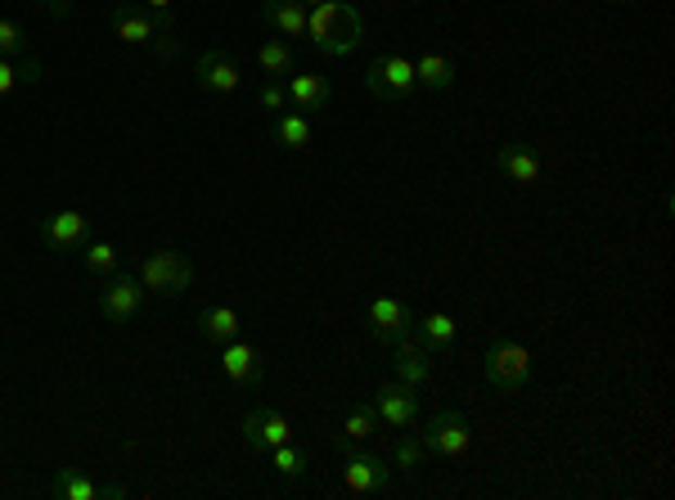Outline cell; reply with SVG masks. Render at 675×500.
I'll list each match as a JSON object with an SVG mask.
<instances>
[{
  "label": "cell",
  "mask_w": 675,
  "mask_h": 500,
  "mask_svg": "<svg viewBox=\"0 0 675 500\" xmlns=\"http://www.w3.org/2000/svg\"><path fill=\"white\" fill-rule=\"evenodd\" d=\"M194 81L203 86V91H212V95H234L243 86V73H239V64L226 50H203L194 59Z\"/></svg>",
  "instance_id": "14"
},
{
  "label": "cell",
  "mask_w": 675,
  "mask_h": 500,
  "mask_svg": "<svg viewBox=\"0 0 675 500\" xmlns=\"http://www.w3.org/2000/svg\"><path fill=\"white\" fill-rule=\"evenodd\" d=\"M415 338L433 351H450L455 347V338H459V320L450 316V311H428L423 320H415Z\"/></svg>",
  "instance_id": "19"
},
{
  "label": "cell",
  "mask_w": 675,
  "mask_h": 500,
  "mask_svg": "<svg viewBox=\"0 0 675 500\" xmlns=\"http://www.w3.org/2000/svg\"><path fill=\"white\" fill-rule=\"evenodd\" d=\"M392 370H396V384H406V388H428L433 384V351H428L415 334L402 338V343H392Z\"/></svg>",
  "instance_id": "12"
},
{
  "label": "cell",
  "mask_w": 675,
  "mask_h": 500,
  "mask_svg": "<svg viewBox=\"0 0 675 500\" xmlns=\"http://www.w3.org/2000/svg\"><path fill=\"white\" fill-rule=\"evenodd\" d=\"M14 68H18V86H37L41 81V59L37 54H18Z\"/></svg>",
  "instance_id": "32"
},
{
  "label": "cell",
  "mask_w": 675,
  "mask_h": 500,
  "mask_svg": "<svg viewBox=\"0 0 675 500\" xmlns=\"http://www.w3.org/2000/svg\"><path fill=\"white\" fill-rule=\"evenodd\" d=\"M270 456V469L280 478H289V483H297V478H306V469H311V456H306L302 447H293V443H284V447H275V451H266Z\"/></svg>",
  "instance_id": "26"
},
{
  "label": "cell",
  "mask_w": 675,
  "mask_h": 500,
  "mask_svg": "<svg viewBox=\"0 0 675 500\" xmlns=\"http://www.w3.org/2000/svg\"><path fill=\"white\" fill-rule=\"evenodd\" d=\"M306 37H311V46L320 54L343 59L365 41V14L352 0H320V5H311V14H306Z\"/></svg>",
  "instance_id": "1"
},
{
  "label": "cell",
  "mask_w": 675,
  "mask_h": 500,
  "mask_svg": "<svg viewBox=\"0 0 675 500\" xmlns=\"http://www.w3.org/2000/svg\"><path fill=\"white\" fill-rule=\"evenodd\" d=\"M365 86L370 95L387 108H402V104H415L419 95V77H415V59L406 54H379L365 64Z\"/></svg>",
  "instance_id": "2"
},
{
  "label": "cell",
  "mask_w": 675,
  "mask_h": 500,
  "mask_svg": "<svg viewBox=\"0 0 675 500\" xmlns=\"http://www.w3.org/2000/svg\"><path fill=\"white\" fill-rule=\"evenodd\" d=\"M329 95H333V81H329L324 73H293V77H289V104H293V108L316 113V108L329 104Z\"/></svg>",
  "instance_id": "20"
},
{
  "label": "cell",
  "mask_w": 675,
  "mask_h": 500,
  "mask_svg": "<svg viewBox=\"0 0 675 500\" xmlns=\"http://www.w3.org/2000/svg\"><path fill=\"white\" fill-rule=\"evenodd\" d=\"M423 443H419V437H396V451H392V469H396V474H415V469L423 464Z\"/></svg>",
  "instance_id": "28"
},
{
  "label": "cell",
  "mask_w": 675,
  "mask_h": 500,
  "mask_svg": "<svg viewBox=\"0 0 675 500\" xmlns=\"http://www.w3.org/2000/svg\"><path fill=\"white\" fill-rule=\"evenodd\" d=\"M81 261H86L90 275H113V271H117V248H113L109 240H90V244L81 248Z\"/></svg>",
  "instance_id": "27"
},
{
  "label": "cell",
  "mask_w": 675,
  "mask_h": 500,
  "mask_svg": "<svg viewBox=\"0 0 675 500\" xmlns=\"http://www.w3.org/2000/svg\"><path fill=\"white\" fill-rule=\"evenodd\" d=\"M532 351L527 343H518V338H496L486 347V357H482V379L496 393H523L532 384Z\"/></svg>",
  "instance_id": "3"
},
{
  "label": "cell",
  "mask_w": 675,
  "mask_h": 500,
  "mask_svg": "<svg viewBox=\"0 0 675 500\" xmlns=\"http://www.w3.org/2000/svg\"><path fill=\"white\" fill-rule=\"evenodd\" d=\"M41 240L54 248V253H81L90 244V217L77 213V208H64V213H50L41 217Z\"/></svg>",
  "instance_id": "11"
},
{
  "label": "cell",
  "mask_w": 675,
  "mask_h": 500,
  "mask_svg": "<svg viewBox=\"0 0 675 500\" xmlns=\"http://www.w3.org/2000/svg\"><path fill=\"white\" fill-rule=\"evenodd\" d=\"M374 401V410H379V424H387V428H396V433H406V428H415L419 424V415H423V397H419V388H406V384H379V393L370 397Z\"/></svg>",
  "instance_id": "9"
},
{
  "label": "cell",
  "mask_w": 675,
  "mask_h": 500,
  "mask_svg": "<svg viewBox=\"0 0 675 500\" xmlns=\"http://www.w3.org/2000/svg\"><path fill=\"white\" fill-rule=\"evenodd\" d=\"M109 27H113V37L127 41V46H153V41H158V23H153V14H149L144 5H131V0L113 5ZM158 46H163V41H158Z\"/></svg>",
  "instance_id": "16"
},
{
  "label": "cell",
  "mask_w": 675,
  "mask_h": 500,
  "mask_svg": "<svg viewBox=\"0 0 675 500\" xmlns=\"http://www.w3.org/2000/svg\"><path fill=\"white\" fill-rule=\"evenodd\" d=\"M365 325H370V334L379 343L392 347L415 334V311L402 298H392V293H379V298H370V307H365Z\"/></svg>",
  "instance_id": "8"
},
{
  "label": "cell",
  "mask_w": 675,
  "mask_h": 500,
  "mask_svg": "<svg viewBox=\"0 0 675 500\" xmlns=\"http://www.w3.org/2000/svg\"><path fill=\"white\" fill-rule=\"evenodd\" d=\"M415 77H419V91H450L455 77H459V64L446 59V54L428 50V54L415 59Z\"/></svg>",
  "instance_id": "24"
},
{
  "label": "cell",
  "mask_w": 675,
  "mask_h": 500,
  "mask_svg": "<svg viewBox=\"0 0 675 500\" xmlns=\"http://www.w3.org/2000/svg\"><path fill=\"white\" fill-rule=\"evenodd\" d=\"M144 298L149 289L140 284V275H109L104 289H100V316L109 320V325H131V320L144 311Z\"/></svg>",
  "instance_id": "7"
},
{
  "label": "cell",
  "mask_w": 675,
  "mask_h": 500,
  "mask_svg": "<svg viewBox=\"0 0 675 500\" xmlns=\"http://www.w3.org/2000/svg\"><path fill=\"white\" fill-rule=\"evenodd\" d=\"M50 496L54 500H127L131 491L122 483H95L86 478L81 469H59V474L50 478Z\"/></svg>",
  "instance_id": "13"
},
{
  "label": "cell",
  "mask_w": 675,
  "mask_h": 500,
  "mask_svg": "<svg viewBox=\"0 0 675 500\" xmlns=\"http://www.w3.org/2000/svg\"><path fill=\"white\" fill-rule=\"evenodd\" d=\"M302 5H306V0H302ZM316 5H320V0H316Z\"/></svg>",
  "instance_id": "35"
},
{
  "label": "cell",
  "mask_w": 675,
  "mask_h": 500,
  "mask_svg": "<svg viewBox=\"0 0 675 500\" xmlns=\"http://www.w3.org/2000/svg\"><path fill=\"white\" fill-rule=\"evenodd\" d=\"M41 5H46L54 18H64V14H68V0H41Z\"/></svg>",
  "instance_id": "34"
},
{
  "label": "cell",
  "mask_w": 675,
  "mask_h": 500,
  "mask_svg": "<svg viewBox=\"0 0 675 500\" xmlns=\"http://www.w3.org/2000/svg\"><path fill=\"white\" fill-rule=\"evenodd\" d=\"M257 108L280 117V113L289 108V86H284V81H275V77H266V81H262V91H257Z\"/></svg>",
  "instance_id": "30"
},
{
  "label": "cell",
  "mask_w": 675,
  "mask_h": 500,
  "mask_svg": "<svg viewBox=\"0 0 675 500\" xmlns=\"http://www.w3.org/2000/svg\"><path fill=\"white\" fill-rule=\"evenodd\" d=\"M243 443L253 447V456H266V451H275V447L293 443V424H289L284 410L257 406V410H249V415H243Z\"/></svg>",
  "instance_id": "10"
},
{
  "label": "cell",
  "mask_w": 675,
  "mask_h": 500,
  "mask_svg": "<svg viewBox=\"0 0 675 500\" xmlns=\"http://www.w3.org/2000/svg\"><path fill=\"white\" fill-rule=\"evenodd\" d=\"M257 68H262V77H275V81H284L293 68H297V50H293V41H262L257 46Z\"/></svg>",
  "instance_id": "25"
},
{
  "label": "cell",
  "mask_w": 675,
  "mask_h": 500,
  "mask_svg": "<svg viewBox=\"0 0 675 500\" xmlns=\"http://www.w3.org/2000/svg\"><path fill=\"white\" fill-rule=\"evenodd\" d=\"M392 483H396V469H392L383 456L356 451V447L347 451V460H343V487H347L352 496H387Z\"/></svg>",
  "instance_id": "6"
},
{
  "label": "cell",
  "mask_w": 675,
  "mask_h": 500,
  "mask_svg": "<svg viewBox=\"0 0 675 500\" xmlns=\"http://www.w3.org/2000/svg\"><path fill=\"white\" fill-rule=\"evenodd\" d=\"M199 334H203L212 347L234 343V338H243V316H239L234 307H226V303L203 307V311H199Z\"/></svg>",
  "instance_id": "18"
},
{
  "label": "cell",
  "mask_w": 675,
  "mask_h": 500,
  "mask_svg": "<svg viewBox=\"0 0 675 500\" xmlns=\"http://www.w3.org/2000/svg\"><path fill=\"white\" fill-rule=\"evenodd\" d=\"M0 54H5V59L27 54V27H23V23L0 18Z\"/></svg>",
  "instance_id": "31"
},
{
  "label": "cell",
  "mask_w": 675,
  "mask_h": 500,
  "mask_svg": "<svg viewBox=\"0 0 675 500\" xmlns=\"http://www.w3.org/2000/svg\"><path fill=\"white\" fill-rule=\"evenodd\" d=\"M374 433H379V410H374V401H356V406H347V415H343L338 447L352 451V447H360V443H370Z\"/></svg>",
  "instance_id": "21"
},
{
  "label": "cell",
  "mask_w": 675,
  "mask_h": 500,
  "mask_svg": "<svg viewBox=\"0 0 675 500\" xmlns=\"http://www.w3.org/2000/svg\"><path fill=\"white\" fill-rule=\"evenodd\" d=\"M18 91V68H14V59L0 54V100H10Z\"/></svg>",
  "instance_id": "33"
},
{
  "label": "cell",
  "mask_w": 675,
  "mask_h": 500,
  "mask_svg": "<svg viewBox=\"0 0 675 500\" xmlns=\"http://www.w3.org/2000/svg\"><path fill=\"white\" fill-rule=\"evenodd\" d=\"M419 443L428 456H442V460H459L473 443V428H469V415L464 410H437L428 428L419 433Z\"/></svg>",
  "instance_id": "5"
},
{
  "label": "cell",
  "mask_w": 675,
  "mask_h": 500,
  "mask_svg": "<svg viewBox=\"0 0 675 500\" xmlns=\"http://www.w3.org/2000/svg\"><path fill=\"white\" fill-rule=\"evenodd\" d=\"M496 171L513 185H540V154L523 140H509L496 150Z\"/></svg>",
  "instance_id": "17"
},
{
  "label": "cell",
  "mask_w": 675,
  "mask_h": 500,
  "mask_svg": "<svg viewBox=\"0 0 675 500\" xmlns=\"http://www.w3.org/2000/svg\"><path fill=\"white\" fill-rule=\"evenodd\" d=\"M275 144L280 150H311L316 144V123H311V113H280L275 117Z\"/></svg>",
  "instance_id": "23"
},
{
  "label": "cell",
  "mask_w": 675,
  "mask_h": 500,
  "mask_svg": "<svg viewBox=\"0 0 675 500\" xmlns=\"http://www.w3.org/2000/svg\"><path fill=\"white\" fill-rule=\"evenodd\" d=\"M140 284L153 298H180L194 284V261L180 248H153L140 257Z\"/></svg>",
  "instance_id": "4"
},
{
  "label": "cell",
  "mask_w": 675,
  "mask_h": 500,
  "mask_svg": "<svg viewBox=\"0 0 675 500\" xmlns=\"http://www.w3.org/2000/svg\"><path fill=\"white\" fill-rule=\"evenodd\" d=\"M217 351H221V370H226V379H230L234 388H257L262 384L266 361H262V351L253 343L234 338V343H221Z\"/></svg>",
  "instance_id": "15"
},
{
  "label": "cell",
  "mask_w": 675,
  "mask_h": 500,
  "mask_svg": "<svg viewBox=\"0 0 675 500\" xmlns=\"http://www.w3.org/2000/svg\"><path fill=\"white\" fill-rule=\"evenodd\" d=\"M140 5L153 14V23H158V37H163V50H171V33H176V0H140Z\"/></svg>",
  "instance_id": "29"
},
{
  "label": "cell",
  "mask_w": 675,
  "mask_h": 500,
  "mask_svg": "<svg viewBox=\"0 0 675 500\" xmlns=\"http://www.w3.org/2000/svg\"><path fill=\"white\" fill-rule=\"evenodd\" d=\"M306 10L302 0H262V18L275 27L280 37H306Z\"/></svg>",
  "instance_id": "22"
}]
</instances>
